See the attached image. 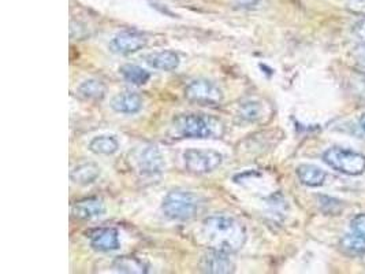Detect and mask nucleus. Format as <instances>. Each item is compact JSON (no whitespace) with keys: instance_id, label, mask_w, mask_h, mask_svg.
Returning <instances> with one entry per match:
<instances>
[{"instance_id":"obj_25","label":"nucleus","mask_w":365,"mask_h":274,"mask_svg":"<svg viewBox=\"0 0 365 274\" xmlns=\"http://www.w3.org/2000/svg\"><path fill=\"white\" fill-rule=\"evenodd\" d=\"M353 35L357 39L365 41V18L364 20L359 21L354 26H353Z\"/></svg>"},{"instance_id":"obj_19","label":"nucleus","mask_w":365,"mask_h":274,"mask_svg":"<svg viewBox=\"0 0 365 274\" xmlns=\"http://www.w3.org/2000/svg\"><path fill=\"white\" fill-rule=\"evenodd\" d=\"M119 148V143L114 136H97L89 143V150L97 155H113Z\"/></svg>"},{"instance_id":"obj_7","label":"nucleus","mask_w":365,"mask_h":274,"mask_svg":"<svg viewBox=\"0 0 365 274\" xmlns=\"http://www.w3.org/2000/svg\"><path fill=\"white\" fill-rule=\"evenodd\" d=\"M148 40L138 33V32H120L119 35H116L114 39L110 43V48L113 53L120 54V55H129V54H135L137 51L142 50L147 45Z\"/></svg>"},{"instance_id":"obj_26","label":"nucleus","mask_w":365,"mask_h":274,"mask_svg":"<svg viewBox=\"0 0 365 274\" xmlns=\"http://www.w3.org/2000/svg\"><path fill=\"white\" fill-rule=\"evenodd\" d=\"M359 122H360V128H361V129L365 132V114H363V116L360 117V121H359Z\"/></svg>"},{"instance_id":"obj_12","label":"nucleus","mask_w":365,"mask_h":274,"mask_svg":"<svg viewBox=\"0 0 365 274\" xmlns=\"http://www.w3.org/2000/svg\"><path fill=\"white\" fill-rule=\"evenodd\" d=\"M111 107L120 114H135L142 109V99L135 92H122L113 99Z\"/></svg>"},{"instance_id":"obj_5","label":"nucleus","mask_w":365,"mask_h":274,"mask_svg":"<svg viewBox=\"0 0 365 274\" xmlns=\"http://www.w3.org/2000/svg\"><path fill=\"white\" fill-rule=\"evenodd\" d=\"M184 160L188 172L193 175H207L216 170L222 165L223 157L213 150L191 148L185 151Z\"/></svg>"},{"instance_id":"obj_14","label":"nucleus","mask_w":365,"mask_h":274,"mask_svg":"<svg viewBox=\"0 0 365 274\" xmlns=\"http://www.w3.org/2000/svg\"><path fill=\"white\" fill-rule=\"evenodd\" d=\"M147 63L157 70L172 72L179 66V57L174 51H159L148 55Z\"/></svg>"},{"instance_id":"obj_23","label":"nucleus","mask_w":365,"mask_h":274,"mask_svg":"<svg viewBox=\"0 0 365 274\" xmlns=\"http://www.w3.org/2000/svg\"><path fill=\"white\" fill-rule=\"evenodd\" d=\"M350 229L354 234L365 236V214H359L350 221Z\"/></svg>"},{"instance_id":"obj_22","label":"nucleus","mask_w":365,"mask_h":274,"mask_svg":"<svg viewBox=\"0 0 365 274\" xmlns=\"http://www.w3.org/2000/svg\"><path fill=\"white\" fill-rule=\"evenodd\" d=\"M319 199H320V207L323 209V207H326L327 206V209H325V212L328 213V214H337V213L341 210V204H339L338 200L331 199V197H327V196H320Z\"/></svg>"},{"instance_id":"obj_13","label":"nucleus","mask_w":365,"mask_h":274,"mask_svg":"<svg viewBox=\"0 0 365 274\" xmlns=\"http://www.w3.org/2000/svg\"><path fill=\"white\" fill-rule=\"evenodd\" d=\"M297 177L301 181V184L310 187V188H316V187H320L325 184L327 173L316 165L304 163L297 168Z\"/></svg>"},{"instance_id":"obj_18","label":"nucleus","mask_w":365,"mask_h":274,"mask_svg":"<svg viewBox=\"0 0 365 274\" xmlns=\"http://www.w3.org/2000/svg\"><path fill=\"white\" fill-rule=\"evenodd\" d=\"M114 269L120 273H148V266L135 256H119L114 262Z\"/></svg>"},{"instance_id":"obj_11","label":"nucleus","mask_w":365,"mask_h":274,"mask_svg":"<svg viewBox=\"0 0 365 274\" xmlns=\"http://www.w3.org/2000/svg\"><path fill=\"white\" fill-rule=\"evenodd\" d=\"M106 213L103 202L96 197H89L76 202L72 207V214L79 219H94Z\"/></svg>"},{"instance_id":"obj_17","label":"nucleus","mask_w":365,"mask_h":274,"mask_svg":"<svg viewBox=\"0 0 365 274\" xmlns=\"http://www.w3.org/2000/svg\"><path fill=\"white\" fill-rule=\"evenodd\" d=\"M267 106L257 100H249L240 106L238 117L244 122H257L266 116Z\"/></svg>"},{"instance_id":"obj_6","label":"nucleus","mask_w":365,"mask_h":274,"mask_svg":"<svg viewBox=\"0 0 365 274\" xmlns=\"http://www.w3.org/2000/svg\"><path fill=\"white\" fill-rule=\"evenodd\" d=\"M185 97L193 103L215 106L222 103L223 92L210 80H193L185 88Z\"/></svg>"},{"instance_id":"obj_1","label":"nucleus","mask_w":365,"mask_h":274,"mask_svg":"<svg viewBox=\"0 0 365 274\" xmlns=\"http://www.w3.org/2000/svg\"><path fill=\"white\" fill-rule=\"evenodd\" d=\"M200 237L210 250L234 254L244 247L247 232L244 225L235 218L215 214L203 221Z\"/></svg>"},{"instance_id":"obj_8","label":"nucleus","mask_w":365,"mask_h":274,"mask_svg":"<svg viewBox=\"0 0 365 274\" xmlns=\"http://www.w3.org/2000/svg\"><path fill=\"white\" fill-rule=\"evenodd\" d=\"M200 269L204 273L228 274L234 272L235 265L230 259V254L210 250L207 254L203 255L200 261Z\"/></svg>"},{"instance_id":"obj_24","label":"nucleus","mask_w":365,"mask_h":274,"mask_svg":"<svg viewBox=\"0 0 365 274\" xmlns=\"http://www.w3.org/2000/svg\"><path fill=\"white\" fill-rule=\"evenodd\" d=\"M352 57L354 59L356 65H359L361 69L365 70V41H363L360 45H357L353 53Z\"/></svg>"},{"instance_id":"obj_16","label":"nucleus","mask_w":365,"mask_h":274,"mask_svg":"<svg viewBox=\"0 0 365 274\" xmlns=\"http://www.w3.org/2000/svg\"><path fill=\"white\" fill-rule=\"evenodd\" d=\"M77 95L84 100L97 102L106 97V85L99 80H85L77 88Z\"/></svg>"},{"instance_id":"obj_21","label":"nucleus","mask_w":365,"mask_h":274,"mask_svg":"<svg viewBox=\"0 0 365 274\" xmlns=\"http://www.w3.org/2000/svg\"><path fill=\"white\" fill-rule=\"evenodd\" d=\"M342 250L352 255H365V236L359 234L345 235L341 239Z\"/></svg>"},{"instance_id":"obj_3","label":"nucleus","mask_w":365,"mask_h":274,"mask_svg":"<svg viewBox=\"0 0 365 274\" xmlns=\"http://www.w3.org/2000/svg\"><path fill=\"white\" fill-rule=\"evenodd\" d=\"M162 210L164 216L173 221H189L200 213L201 200L191 191L175 190L164 197Z\"/></svg>"},{"instance_id":"obj_9","label":"nucleus","mask_w":365,"mask_h":274,"mask_svg":"<svg viewBox=\"0 0 365 274\" xmlns=\"http://www.w3.org/2000/svg\"><path fill=\"white\" fill-rule=\"evenodd\" d=\"M138 170L144 176H156L160 175L164 169V159L160 151L155 146L145 147L137 158Z\"/></svg>"},{"instance_id":"obj_2","label":"nucleus","mask_w":365,"mask_h":274,"mask_svg":"<svg viewBox=\"0 0 365 274\" xmlns=\"http://www.w3.org/2000/svg\"><path fill=\"white\" fill-rule=\"evenodd\" d=\"M175 133L189 138H220L225 126L218 118L206 114H182L174 119Z\"/></svg>"},{"instance_id":"obj_15","label":"nucleus","mask_w":365,"mask_h":274,"mask_svg":"<svg viewBox=\"0 0 365 274\" xmlns=\"http://www.w3.org/2000/svg\"><path fill=\"white\" fill-rule=\"evenodd\" d=\"M99 176H100V168L96 163H91V162L78 165L70 173L72 181L78 185H89L95 182Z\"/></svg>"},{"instance_id":"obj_20","label":"nucleus","mask_w":365,"mask_h":274,"mask_svg":"<svg viewBox=\"0 0 365 274\" xmlns=\"http://www.w3.org/2000/svg\"><path fill=\"white\" fill-rule=\"evenodd\" d=\"M119 72L123 79L133 85H144L148 82V80L151 79L150 72H147L145 69H142L137 65H130V63L123 65Z\"/></svg>"},{"instance_id":"obj_10","label":"nucleus","mask_w":365,"mask_h":274,"mask_svg":"<svg viewBox=\"0 0 365 274\" xmlns=\"http://www.w3.org/2000/svg\"><path fill=\"white\" fill-rule=\"evenodd\" d=\"M91 246L100 253H110L119 248V236L113 228L99 229L91 236Z\"/></svg>"},{"instance_id":"obj_4","label":"nucleus","mask_w":365,"mask_h":274,"mask_svg":"<svg viewBox=\"0 0 365 274\" xmlns=\"http://www.w3.org/2000/svg\"><path fill=\"white\" fill-rule=\"evenodd\" d=\"M323 160L331 169L346 176H361L365 172V155L342 147H331L325 151Z\"/></svg>"}]
</instances>
